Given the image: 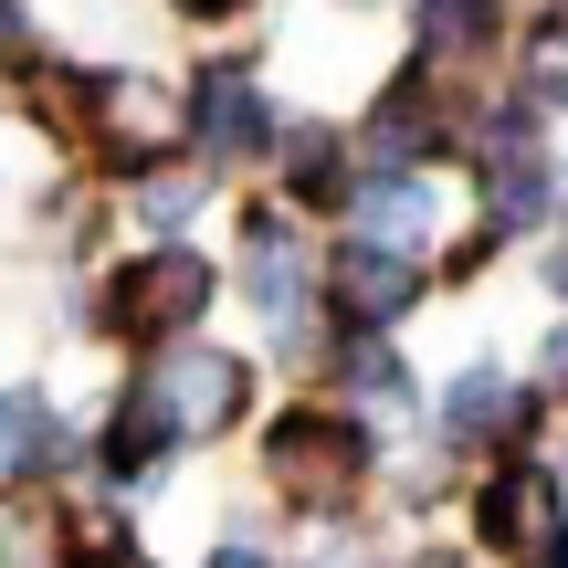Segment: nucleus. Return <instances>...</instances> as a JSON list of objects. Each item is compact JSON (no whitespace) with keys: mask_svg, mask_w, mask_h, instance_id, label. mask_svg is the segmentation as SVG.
Segmentation results:
<instances>
[{"mask_svg":"<svg viewBox=\"0 0 568 568\" xmlns=\"http://www.w3.org/2000/svg\"><path fill=\"white\" fill-rule=\"evenodd\" d=\"M264 474L284 485V506H295V516H347L368 495V474H379V443H368L337 400H316V410L295 400L264 432Z\"/></svg>","mask_w":568,"mask_h":568,"instance_id":"obj_1","label":"nucleus"},{"mask_svg":"<svg viewBox=\"0 0 568 568\" xmlns=\"http://www.w3.org/2000/svg\"><path fill=\"white\" fill-rule=\"evenodd\" d=\"M211 284H222V264H211L201 243H138V253L116 264V284H105V326L138 337V358H148V347H169V337L201 326Z\"/></svg>","mask_w":568,"mask_h":568,"instance_id":"obj_2","label":"nucleus"},{"mask_svg":"<svg viewBox=\"0 0 568 568\" xmlns=\"http://www.w3.org/2000/svg\"><path fill=\"white\" fill-rule=\"evenodd\" d=\"M243 295L264 305V326H274V347L284 358H316L326 347V295H316V253H305V232H295V211H253L243 222Z\"/></svg>","mask_w":568,"mask_h":568,"instance_id":"obj_3","label":"nucleus"},{"mask_svg":"<svg viewBox=\"0 0 568 568\" xmlns=\"http://www.w3.org/2000/svg\"><path fill=\"white\" fill-rule=\"evenodd\" d=\"M138 389L169 410V432H180V443L232 432V422L253 410V368L232 358V347H211V337H169V347H148V358H138Z\"/></svg>","mask_w":568,"mask_h":568,"instance_id":"obj_4","label":"nucleus"},{"mask_svg":"<svg viewBox=\"0 0 568 568\" xmlns=\"http://www.w3.org/2000/svg\"><path fill=\"white\" fill-rule=\"evenodd\" d=\"M474 537H485L495 558H516V568H568V495H558V474L548 464H495L485 485H474Z\"/></svg>","mask_w":568,"mask_h":568,"instance_id":"obj_5","label":"nucleus"},{"mask_svg":"<svg viewBox=\"0 0 568 568\" xmlns=\"http://www.w3.org/2000/svg\"><path fill=\"white\" fill-rule=\"evenodd\" d=\"M422 264L410 253H379V243H326V274H316V295H326V326H337V347H358V337H389V326L422 305Z\"/></svg>","mask_w":568,"mask_h":568,"instance_id":"obj_6","label":"nucleus"},{"mask_svg":"<svg viewBox=\"0 0 568 568\" xmlns=\"http://www.w3.org/2000/svg\"><path fill=\"white\" fill-rule=\"evenodd\" d=\"M180 138L201 148L211 180L264 159L274 148V105H264V84H253V63H201V74L180 84Z\"/></svg>","mask_w":568,"mask_h":568,"instance_id":"obj_7","label":"nucleus"},{"mask_svg":"<svg viewBox=\"0 0 568 568\" xmlns=\"http://www.w3.org/2000/svg\"><path fill=\"white\" fill-rule=\"evenodd\" d=\"M537 432V400L506 379V368H485L474 358L464 379L443 389V453H474V443H527Z\"/></svg>","mask_w":568,"mask_h":568,"instance_id":"obj_8","label":"nucleus"},{"mask_svg":"<svg viewBox=\"0 0 568 568\" xmlns=\"http://www.w3.org/2000/svg\"><path fill=\"white\" fill-rule=\"evenodd\" d=\"M169 453H180V432H169V410L148 400L138 379L116 389V410H105V432H95V464H105V495H126V506H138V485L148 474L169 464Z\"/></svg>","mask_w":568,"mask_h":568,"instance_id":"obj_9","label":"nucleus"},{"mask_svg":"<svg viewBox=\"0 0 568 568\" xmlns=\"http://www.w3.org/2000/svg\"><path fill=\"white\" fill-rule=\"evenodd\" d=\"M63 464H74V432H63V410L42 400V389H0V495L53 485Z\"/></svg>","mask_w":568,"mask_h":568,"instance_id":"obj_10","label":"nucleus"},{"mask_svg":"<svg viewBox=\"0 0 568 568\" xmlns=\"http://www.w3.org/2000/svg\"><path fill=\"white\" fill-rule=\"evenodd\" d=\"M347 211H358V243L422 264V243H432V180H410V169H358Z\"/></svg>","mask_w":568,"mask_h":568,"instance_id":"obj_11","label":"nucleus"},{"mask_svg":"<svg viewBox=\"0 0 568 568\" xmlns=\"http://www.w3.org/2000/svg\"><path fill=\"white\" fill-rule=\"evenodd\" d=\"M347 358V422L368 432V443H379V432H410V410H422V389H410V368L389 358V337H358V347H337Z\"/></svg>","mask_w":568,"mask_h":568,"instance_id":"obj_12","label":"nucleus"},{"mask_svg":"<svg viewBox=\"0 0 568 568\" xmlns=\"http://www.w3.org/2000/svg\"><path fill=\"white\" fill-rule=\"evenodd\" d=\"M284 190H295L305 211H347V190H358V148H347L337 126H284Z\"/></svg>","mask_w":568,"mask_h":568,"instance_id":"obj_13","label":"nucleus"},{"mask_svg":"<svg viewBox=\"0 0 568 568\" xmlns=\"http://www.w3.org/2000/svg\"><path fill=\"white\" fill-rule=\"evenodd\" d=\"M53 548H63V568H126V558H138V527H126V495H84V506H63Z\"/></svg>","mask_w":568,"mask_h":568,"instance_id":"obj_14","label":"nucleus"},{"mask_svg":"<svg viewBox=\"0 0 568 568\" xmlns=\"http://www.w3.org/2000/svg\"><path fill=\"white\" fill-rule=\"evenodd\" d=\"M211 201V169H159V180H138V222L148 243H180V222Z\"/></svg>","mask_w":568,"mask_h":568,"instance_id":"obj_15","label":"nucleus"},{"mask_svg":"<svg viewBox=\"0 0 568 568\" xmlns=\"http://www.w3.org/2000/svg\"><path fill=\"white\" fill-rule=\"evenodd\" d=\"M516 63H527V105H558V116H568V11H558V21H537Z\"/></svg>","mask_w":568,"mask_h":568,"instance_id":"obj_16","label":"nucleus"},{"mask_svg":"<svg viewBox=\"0 0 568 568\" xmlns=\"http://www.w3.org/2000/svg\"><path fill=\"white\" fill-rule=\"evenodd\" d=\"M201 568H274V558H264V548H253V537H222V548H211Z\"/></svg>","mask_w":568,"mask_h":568,"instance_id":"obj_17","label":"nucleus"},{"mask_svg":"<svg viewBox=\"0 0 568 568\" xmlns=\"http://www.w3.org/2000/svg\"><path fill=\"white\" fill-rule=\"evenodd\" d=\"M21 42H32V11H21V0H0V53H21Z\"/></svg>","mask_w":568,"mask_h":568,"instance_id":"obj_18","label":"nucleus"},{"mask_svg":"<svg viewBox=\"0 0 568 568\" xmlns=\"http://www.w3.org/2000/svg\"><path fill=\"white\" fill-rule=\"evenodd\" d=\"M537 368H548V389H568V326H548V358Z\"/></svg>","mask_w":568,"mask_h":568,"instance_id":"obj_19","label":"nucleus"},{"mask_svg":"<svg viewBox=\"0 0 568 568\" xmlns=\"http://www.w3.org/2000/svg\"><path fill=\"white\" fill-rule=\"evenodd\" d=\"M548 284H558V295H568V232H558V253H548Z\"/></svg>","mask_w":568,"mask_h":568,"instance_id":"obj_20","label":"nucleus"},{"mask_svg":"<svg viewBox=\"0 0 568 568\" xmlns=\"http://www.w3.org/2000/svg\"><path fill=\"white\" fill-rule=\"evenodd\" d=\"M190 11H211V21H232V11H253V0H190Z\"/></svg>","mask_w":568,"mask_h":568,"instance_id":"obj_21","label":"nucleus"},{"mask_svg":"<svg viewBox=\"0 0 568 568\" xmlns=\"http://www.w3.org/2000/svg\"><path fill=\"white\" fill-rule=\"evenodd\" d=\"M422 568H464V558H422Z\"/></svg>","mask_w":568,"mask_h":568,"instance_id":"obj_22","label":"nucleus"},{"mask_svg":"<svg viewBox=\"0 0 568 568\" xmlns=\"http://www.w3.org/2000/svg\"><path fill=\"white\" fill-rule=\"evenodd\" d=\"M358 11H379V0H358Z\"/></svg>","mask_w":568,"mask_h":568,"instance_id":"obj_23","label":"nucleus"}]
</instances>
